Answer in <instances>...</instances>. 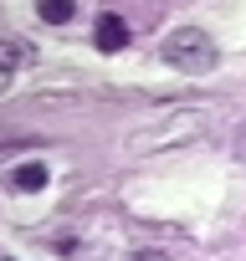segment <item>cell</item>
Masks as SVG:
<instances>
[{
    "instance_id": "8992f818",
    "label": "cell",
    "mask_w": 246,
    "mask_h": 261,
    "mask_svg": "<svg viewBox=\"0 0 246 261\" xmlns=\"http://www.w3.org/2000/svg\"><path fill=\"white\" fill-rule=\"evenodd\" d=\"M134 261H164V251H139Z\"/></svg>"
},
{
    "instance_id": "277c9868",
    "label": "cell",
    "mask_w": 246,
    "mask_h": 261,
    "mask_svg": "<svg viewBox=\"0 0 246 261\" xmlns=\"http://www.w3.org/2000/svg\"><path fill=\"white\" fill-rule=\"evenodd\" d=\"M72 16H77V11L67 6V0H41V6H36V21H41V26H67Z\"/></svg>"
},
{
    "instance_id": "5b68a950",
    "label": "cell",
    "mask_w": 246,
    "mask_h": 261,
    "mask_svg": "<svg viewBox=\"0 0 246 261\" xmlns=\"http://www.w3.org/2000/svg\"><path fill=\"white\" fill-rule=\"evenodd\" d=\"M16 62H26V46H16V41H0V77H6Z\"/></svg>"
},
{
    "instance_id": "7a4b0ae2",
    "label": "cell",
    "mask_w": 246,
    "mask_h": 261,
    "mask_svg": "<svg viewBox=\"0 0 246 261\" xmlns=\"http://www.w3.org/2000/svg\"><path fill=\"white\" fill-rule=\"evenodd\" d=\"M92 41H97V51H123L129 46V21L123 16H97V31H92Z\"/></svg>"
},
{
    "instance_id": "3957f363",
    "label": "cell",
    "mask_w": 246,
    "mask_h": 261,
    "mask_svg": "<svg viewBox=\"0 0 246 261\" xmlns=\"http://www.w3.org/2000/svg\"><path fill=\"white\" fill-rule=\"evenodd\" d=\"M11 190H21V195H36V190H46V164H41V159L21 164V169L11 174Z\"/></svg>"
},
{
    "instance_id": "6da1fadb",
    "label": "cell",
    "mask_w": 246,
    "mask_h": 261,
    "mask_svg": "<svg viewBox=\"0 0 246 261\" xmlns=\"http://www.w3.org/2000/svg\"><path fill=\"white\" fill-rule=\"evenodd\" d=\"M159 57H164L175 72H190V77H200V72H210V67L220 62V51H215V41H210L205 26H175V31L164 36Z\"/></svg>"
}]
</instances>
